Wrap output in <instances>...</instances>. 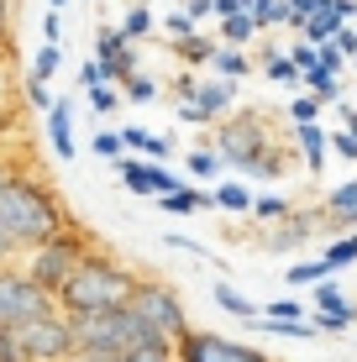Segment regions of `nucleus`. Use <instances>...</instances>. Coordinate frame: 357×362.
I'll use <instances>...</instances> for the list:
<instances>
[{
  "label": "nucleus",
  "mask_w": 357,
  "mask_h": 362,
  "mask_svg": "<svg viewBox=\"0 0 357 362\" xmlns=\"http://www.w3.org/2000/svg\"><path fill=\"white\" fill-rule=\"evenodd\" d=\"M284 279L294 284V289H305V284H321V279H331V268L315 257V263H294V268H284Z\"/></svg>",
  "instance_id": "29"
},
{
  "label": "nucleus",
  "mask_w": 357,
  "mask_h": 362,
  "mask_svg": "<svg viewBox=\"0 0 357 362\" xmlns=\"http://www.w3.org/2000/svg\"><path fill=\"white\" fill-rule=\"evenodd\" d=\"M252 216H257V221H284V216H289V199H284V194H257V199H252Z\"/></svg>",
  "instance_id": "30"
},
{
  "label": "nucleus",
  "mask_w": 357,
  "mask_h": 362,
  "mask_svg": "<svg viewBox=\"0 0 357 362\" xmlns=\"http://www.w3.org/2000/svg\"><path fill=\"white\" fill-rule=\"evenodd\" d=\"M21 95H27V105H32V110H42V116L53 110V95H47V84H42V79H27V84H21Z\"/></svg>",
  "instance_id": "36"
},
{
  "label": "nucleus",
  "mask_w": 357,
  "mask_h": 362,
  "mask_svg": "<svg viewBox=\"0 0 357 362\" xmlns=\"http://www.w3.org/2000/svg\"><path fill=\"white\" fill-rule=\"evenodd\" d=\"M310 326L315 331H347V326H357V305L331 279L315 284V320H310Z\"/></svg>",
  "instance_id": "11"
},
{
  "label": "nucleus",
  "mask_w": 357,
  "mask_h": 362,
  "mask_svg": "<svg viewBox=\"0 0 357 362\" xmlns=\"http://www.w3.org/2000/svg\"><path fill=\"white\" fill-rule=\"evenodd\" d=\"M331 47H336L341 58H357V32H352V27H341L336 37H331Z\"/></svg>",
  "instance_id": "38"
},
{
  "label": "nucleus",
  "mask_w": 357,
  "mask_h": 362,
  "mask_svg": "<svg viewBox=\"0 0 357 362\" xmlns=\"http://www.w3.org/2000/svg\"><path fill=\"white\" fill-rule=\"evenodd\" d=\"M158 90H163V84H158L153 74H131V79L121 84V105H153Z\"/></svg>",
  "instance_id": "19"
},
{
  "label": "nucleus",
  "mask_w": 357,
  "mask_h": 362,
  "mask_svg": "<svg viewBox=\"0 0 357 362\" xmlns=\"http://www.w3.org/2000/svg\"><path fill=\"white\" fill-rule=\"evenodd\" d=\"M95 69H100V79L105 84H127L131 74H142V58H137V47L121 37V27H100L95 32Z\"/></svg>",
  "instance_id": "10"
},
{
  "label": "nucleus",
  "mask_w": 357,
  "mask_h": 362,
  "mask_svg": "<svg viewBox=\"0 0 357 362\" xmlns=\"http://www.w3.org/2000/svg\"><path fill=\"white\" fill-rule=\"evenodd\" d=\"M58 69H64V47H58V42H42V47L32 53V74H27V79H42V84H47Z\"/></svg>",
  "instance_id": "22"
},
{
  "label": "nucleus",
  "mask_w": 357,
  "mask_h": 362,
  "mask_svg": "<svg viewBox=\"0 0 357 362\" xmlns=\"http://www.w3.org/2000/svg\"><path fill=\"white\" fill-rule=\"evenodd\" d=\"M0 11H11V0H0Z\"/></svg>",
  "instance_id": "51"
},
{
  "label": "nucleus",
  "mask_w": 357,
  "mask_h": 362,
  "mask_svg": "<svg viewBox=\"0 0 357 362\" xmlns=\"http://www.w3.org/2000/svg\"><path fill=\"white\" fill-rule=\"evenodd\" d=\"M263 74L274 84H300V69L289 64V53H263Z\"/></svg>",
  "instance_id": "26"
},
{
  "label": "nucleus",
  "mask_w": 357,
  "mask_h": 362,
  "mask_svg": "<svg viewBox=\"0 0 357 362\" xmlns=\"http://www.w3.org/2000/svg\"><path fill=\"white\" fill-rule=\"evenodd\" d=\"M53 310H58L53 294H42L21 268H11V263L0 268V331H21L32 320L53 315Z\"/></svg>",
  "instance_id": "7"
},
{
  "label": "nucleus",
  "mask_w": 357,
  "mask_h": 362,
  "mask_svg": "<svg viewBox=\"0 0 357 362\" xmlns=\"http://www.w3.org/2000/svg\"><path fill=\"white\" fill-rule=\"evenodd\" d=\"M294 142H300L305 168H310V173H321V168H326V132L315 127V121H310V127H294Z\"/></svg>",
  "instance_id": "14"
},
{
  "label": "nucleus",
  "mask_w": 357,
  "mask_h": 362,
  "mask_svg": "<svg viewBox=\"0 0 357 362\" xmlns=\"http://www.w3.org/2000/svg\"><path fill=\"white\" fill-rule=\"evenodd\" d=\"M315 116H321V100H315V95H300V100H289V121H294V127H310Z\"/></svg>",
  "instance_id": "33"
},
{
  "label": "nucleus",
  "mask_w": 357,
  "mask_h": 362,
  "mask_svg": "<svg viewBox=\"0 0 357 362\" xmlns=\"http://www.w3.org/2000/svg\"><path fill=\"white\" fill-rule=\"evenodd\" d=\"M158 205H163L168 216H194V210H205V205H211V194H205V189H194V184H179V189H174V194H163Z\"/></svg>",
  "instance_id": "16"
},
{
  "label": "nucleus",
  "mask_w": 357,
  "mask_h": 362,
  "mask_svg": "<svg viewBox=\"0 0 357 362\" xmlns=\"http://www.w3.org/2000/svg\"><path fill=\"white\" fill-rule=\"evenodd\" d=\"M352 236H357V231H352Z\"/></svg>",
  "instance_id": "54"
},
{
  "label": "nucleus",
  "mask_w": 357,
  "mask_h": 362,
  "mask_svg": "<svg viewBox=\"0 0 357 362\" xmlns=\"http://www.w3.org/2000/svg\"><path fill=\"white\" fill-rule=\"evenodd\" d=\"M257 310H263V320H305L310 315L300 299H274V305H257Z\"/></svg>",
  "instance_id": "31"
},
{
  "label": "nucleus",
  "mask_w": 357,
  "mask_h": 362,
  "mask_svg": "<svg viewBox=\"0 0 357 362\" xmlns=\"http://www.w3.org/2000/svg\"><path fill=\"white\" fill-rule=\"evenodd\" d=\"M0 58H11V11H0Z\"/></svg>",
  "instance_id": "44"
},
{
  "label": "nucleus",
  "mask_w": 357,
  "mask_h": 362,
  "mask_svg": "<svg viewBox=\"0 0 357 362\" xmlns=\"http://www.w3.org/2000/svg\"><path fill=\"white\" fill-rule=\"evenodd\" d=\"M90 147H95V158H105V163H121V153H127V147H121V132H116V127H100Z\"/></svg>",
  "instance_id": "28"
},
{
  "label": "nucleus",
  "mask_w": 357,
  "mask_h": 362,
  "mask_svg": "<svg viewBox=\"0 0 357 362\" xmlns=\"http://www.w3.org/2000/svg\"><path fill=\"white\" fill-rule=\"evenodd\" d=\"M352 64H357V58H352Z\"/></svg>",
  "instance_id": "52"
},
{
  "label": "nucleus",
  "mask_w": 357,
  "mask_h": 362,
  "mask_svg": "<svg viewBox=\"0 0 357 362\" xmlns=\"http://www.w3.org/2000/svg\"><path fill=\"white\" fill-rule=\"evenodd\" d=\"M341 27H347V21H341V16H336L331 6H321V11H315V16L305 21L300 32H305V42H310V47H326V42H331V37H336Z\"/></svg>",
  "instance_id": "15"
},
{
  "label": "nucleus",
  "mask_w": 357,
  "mask_h": 362,
  "mask_svg": "<svg viewBox=\"0 0 357 362\" xmlns=\"http://www.w3.org/2000/svg\"><path fill=\"white\" fill-rule=\"evenodd\" d=\"M211 69H216V74H221V79H226V84H231V79H242V74H247V69H252V58H247V53H242V47H216V58H211Z\"/></svg>",
  "instance_id": "20"
},
{
  "label": "nucleus",
  "mask_w": 357,
  "mask_h": 362,
  "mask_svg": "<svg viewBox=\"0 0 357 362\" xmlns=\"http://www.w3.org/2000/svg\"><path fill=\"white\" fill-rule=\"evenodd\" d=\"M321 263H326L331 273H336V268H352V263H357V236H352V231H347V236H336V242L326 247Z\"/></svg>",
  "instance_id": "25"
},
{
  "label": "nucleus",
  "mask_w": 357,
  "mask_h": 362,
  "mask_svg": "<svg viewBox=\"0 0 357 362\" xmlns=\"http://www.w3.org/2000/svg\"><path fill=\"white\" fill-rule=\"evenodd\" d=\"M211 294H216V305L226 310V315H237V320H257V305H252L247 294H237V289H231V284H216Z\"/></svg>",
  "instance_id": "21"
},
{
  "label": "nucleus",
  "mask_w": 357,
  "mask_h": 362,
  "mask_svg": "<svg viewBox=\"0 0 357 362\" xmlns=\"http://www.w3.org/2000/svg\"><path fill=\"white\" fill-rule=\"evenodd\" d=\"M153 32V11L147 6H131L127 16H121V37H127V42H137V37H147Z\"/></svg>",
  "instance_id": "27"
},
{
  "label": "nucleus",
  "mask_w": 357,
  "mask_h": 362,
  "mask_svg": "<svg viewBox=\"0 0 357 362\" xmlns=\"http://www.w3.org/2000/svg\"><path fill=\"white\" fill-rule=\"evenodd\" d=\"M247 16H252L257 32H263V27H284V21H289V6H284V0H252Z\"/></svg>",
  "instance_id": "23"
},
{
  "label": "nucleus",
  "mask_w": 357,
  "mask_h": 362,
  "mask_svg": "<svg viewBox=\"0 0 357 362\" xmlns=\"http://www.w3.org/2000/svg\"><path fill=\"white\" fill-rule=\"evenodd\" d=\"M131 315L142 320L153 336H163V341H179L184 331H189V315H184V299L168 289V284H158V279H142L137 284V294H131Z\"/></svg>",
  "instance_id": "6"
},
{
  "label": "nucleus",
  "mask_w": 357,
  "mask_h": 362,
  "mask_svg": "<svg viewBox=\"0 0 357 362\" xmlns=\"http://www.w3.org/2000/svg\"><path fill=\"white\" fill-rule=\"evenodd\" d=\"M211 153L221 163L242 168V173H257V179H274V173H284V158L274 153V136H268V121L257 116V110H242L237 121H221L216 132V147Z\"/></svg>",
  "instance_id": "3"
},
{
  "label": "nucleus",
  "mask_w": 357,
  "mask_h": 362,
  "mask_svg": "<svg viewBox=\"0 0 357 362\" xmlns=\"http://www.w3.org/2000/svg\"><path fill=\"white\" fill-rule=\"evenodd\" d=\"M352 32H357V27H352Z\"/></svg>",
  "instance_id": "53"
},
{
  "label": "nucleus",
  "mask_w": 357,
  "mask_h": 362,
  "mask_svg": "<svg viewBox=\"0 0 357 362\" xmlns=\"http://www.w3.org/2000/svg\"><path fill=\"white\" fill-rule=\"evenodd\" d=\"M216 168H221V158L211 153V147H194L189 153V173L194 179H216Z\"/></svg>",
  "instance_id": "34"
},
{
  "label": "nucleus",
  "mask_w": 357,
  "mask_h": 362,
  "mask_svg": "<svg viewBox=\"0 0 357 362\" xmlns=\"http://www.w3.org/2000/svg\"><path fill=\"white\" fill-rule=\"evenodd\" d=\"M6 179H11V158L0 153V184H6Z\"/></svg>",
  "instance_id": "48"
},
{
  "label": "nucleus",
  "mask_w": 357,
  "mask_h": 362,
  "mask_svg": "<svg viewBox=\"0 0 357 362\" xmlns=\"http://www.w3.org/2000/svg\"><path fill=\"white\" fill-rule=\"evenodd\" d=\"M252 37H257V27H252L247 11H237V16H221V47H247Z\"/></svg>",
  "instance_id": "18"
},
{
  "label": "nucleus",
  "mask_w": 357,
  "mask_h": 362,
  "mask_svg": "<svg viewBox=\"0 0 357 362\" xmlns=\"http://www.w3.org/2000/svg\"><path fill=\"white\" fill-rule=\"evenodd\" d=\"M58 6H64V0H47V11H58Z\"/></svg>",
  "instance_id": "49"
},
{
  "label": "nucleus",
  "mask_w": 357,
  "mask_h": 362,
  "mask_svg": "<svg viewBox=\"0 0 357 362\" xmlns=\"http://www.w3.org/2000/svg\"><path fill=\"white\" fill-rule=\"evenodd\" d=\"M289 64H294V69H300V74H305V69H315V47H310V42H294V53H289Z\"/></svg>",
  "instance_id": "40"
},
{
  "label": "nucleus",
  "mask_w": 357,
  "mask_h": 362,
  "mask_svg": "<svg viewBox=\"0 0 357 362\" xmlns=\"http://www.w3.org/2000/svg\"><path fill=\"white\" fill-rule=\"evenodd\" d=\"M237 6H242V11H247V6H252V0H237Z\"/></svg>",
  "instance_id": "50"
},
{
  "label": "nucleus",
  "mask_w": 357,
  "mask_h": 362,
  "mask_svg": "<svg viewBox=\"0 0 357 362\" xmlns=\"http://www.w3.org/2000/svg\"><path fill=\"white\" fill-rule=\"evenodd\" d=\"M142 273H131L127 263H116L110 252H84L79 268L64 279V289L53 294L58 315L64 320H90V315H110V310H127L131 294H137Z\"/></svg>",
  "instance_id": "1"
},
{
  "label": "nucleus",
  "mask_w": 357,
  "mask_h": 362,
  "mask_svg": "<svg viewBox=\"0 0 357 362\" xmlns=\"http://www.w3.org/2000/svg\"><path fill=\"white\" fill-rule=\"evenodd\" d=\"M174 362H274L268 352H257L252 341H237V336L221 331H184L174 341Z\"/></svg>",
  "instance_id": "8"
},
{
  "label": "nucleus",
  "mask_w": 357,
  "mask_h": 362,
  "mask_svg": "<svg viewBox=\"0 0 357 362\" xmlns=\"http://www.w3.org/2000/svg\"><path fill=\"white\" fill-rule=\"evenodd\" d=\"M74 326V362H121L137 341H147V331L131 310H110V315H90V320H69ZM163 341V336H158Z\"/></svg>",
  "instance_id": "4"
},
{
  "label": "nucleus",
  "mask_w": 357,
  "mask_h": 362,
  "mask_svg": "<svg viewBox=\"0 0 357 362\" xmlns=\"http://www.w3.org/2000/svg\"><path fill=\"white\" fill-rule=\"evenodd\" d=\"M0 362H21V352H16V331H0Z\"/></svg>",
  "instance_id": "42"
},
{
  "label": "nucleus",
  "mask_w": 357,
  "mask_h": 362,
  "mask_svg": "<svg viewBox=\"0 0 357 362\" xmlns=\"http://www.w3.org/2000/svg\"><path fill=\"white\" fill-rule=\"evenodd\" d=\"M79 84H84V90H95V84H105V79H100V69H95V58H90V64H79Z\"/></svg>",
  "instance_id": "43"
},
{
  "label": "nucleus",
  "mask_w": 357,
  "mask_h": 362,
  "mask_svg": "<svg viewBox=\"0 0 357 362\" xmlns=\"http://www.w3.org/2000/svg\"><path fill=\"white\" fill-rule=\"evenodd\" d=\"M47 142H53L58 158H74V110H69V100H53V110H47Z\"/></svg>",
  "instance_id": "13"
},
{
  "label": "nucleus",
  "mask_w": 357,
  "mask_h": 362,
  "mask_svg": "<svg viewBox=\"0 0 357 362\" xmlns=\"http://www.w3.org/2000/svg\"><path fill=\"white\" fill-rule=\"evenodd\" d=\"M16 352L21 362H74V326L53 310V315L16 331Z\"/></svg>",
  "instance_id": "9"
},
{
  "label": "nucleus",
  "mask_w": 357,
  "mask_h": 362,
  "mask_svg": "<svg viewBox=\"0 0 357 362\" xmlns=\"http://www.w3.org/2000/svg\"><path fill=\"white\" fill-rule=\"evenodd\" d=\"M331 11H336L341 21H352V16H357V0H331Z\"/></svg>",
  "instance_id": "45"
},
{
  "label": "nucleus",
  "mask_w": 357,
  "mask_h": 362,
  "mask_svg": "<svg viewBox=\"0 0 357 362\" xmlns=\"http://www.w3.org/2000/svg\"><path fill=\"white\" fill-rule=\"evenodd\" d=\"M84 95H90V110H95V116H110V110L121 105V90H116V84H95V90H84Z\"/></svg>",
  "instance_id": "32"
},
{
  "label": "nucleus",
  "mask_w": 357,
  "mask_h": 362,
  "mask_svg": "<svg viewBox=\"0 0 357 362\" xmlns=\"http://www.w3.org/2000/svg\"><path fill=\"white\" fill-rule=\"evenodd\" d=\"M11 257H16V247H11V236H6V231H0V268H6V263H11Z\"/></svg>",
  "instance_id": "47"
},
{
  "label": "nucleus",
  "mask_w": 357,
  "mask_h": 362,
  "mask_svg": "<svg viewBox=\"0 0 357 362\" xmlns=\"http://www.w3.org/2000/svg\"><path fill=\"white\" fill-rule=\"evenodd\" d=\"M84 252H95V236L84 231L79 221H69V226L58 231V236H47L42 247L21 252V257H27V268H21V273H27V279H32L42 294H58V289H64V279H69L74 268H79V257H84Z\"/></svg>",
  "instance_id": "5"
},
{
  "label": "nucleus",
  "mask_w": 357,
  "mask_h": 362,
  "mask_svg": "<svg viewBox=\"0 0 357 362\" xmlns=\"http://www.w3.org/2000/svg\"><path fill=\"white\" fill-rule=\"evenodd\" d=\"M64 226H69V216H64V205H58V194L47 189V179L11 168V179L0 184V231L11 236L16 257L32 252V247H42L47 236H58Z\"/></svg>",
  "instance_id": "2"
},
{
  "label": "nucleus",
  "mask_w": 357,
  "mask_h": 362,
  "mask_svg": "<svg viewBox=\"0 0 357 362\" xmlns=\"http://www.w3.org/2000/svg\"><path fill=\"white\" fill-rule=\"evenodd\" d=\"M121 179H127L131 194H153V199H163V194L179 189V179L163 163H142V158H127V163H121Z\"/></svg>",
  "instance_id": "12"
},
{
  "label": "nucleus",
  "mask_w": 357,
  "mask_h": 362,
  "mask_svg": "<svg viewBox=\"0 0 357 362\" xmlns=\"http://www.w3.org/2000/svg\"><path fill=\"white\" fill-rule=\"evenodd\" d=\"M211 205H221V210H252V189H247V184H216Z\"/></svg>",
  "instance_id": "24"
},
{
  "label": "nucleus",
  "mask_w": 357,
  "mask_h": 362,
  "mask_svg": "<svg viewBox=\"0 0 357 362\" xmlns=\"http://www.w3.org/2000/svg\"><path fill=\"white\" fill-rule=\"evenodd\" d=\"M216 47H221V42H211V37H200V32H189V37H179V42H174V53H179L189 69H205V64L216 58Z\"/></svg>",
  "instance_id": "17"
},
{
  "label": "nucleus",
  "mask_w": 357,
  "mask_h": 362,
  "mask_svg": "<svg viewBox=\"0 0 357 362\" xmlns=\"http://www.w3.org/2000/svg\"><path fill=\"white\" fill-rule=\"evenodd\" d=\"M163 27H168V37H174V42H179V37H189V32H200L189 16H184V11H168V16H163Z\"/></svg>",
  "instance_id": "37"
},
{
  "label": "nucleus",
  "mask_w": 357,
  "mask_h": 362,
  "mask_svg": "<svg viewBox=\"0 0 357 362\" xmlns=\"http://www.w3.org/2000/svg\"><path fill=\"white\" fill-rule=\"evenodd\" d=\"M184 16H189L194 27H200L205 16H216V0H189V6H184Z\"/></svg>",
  "instance_id": "41"
},
{
  "label": "nucleus",
  "mask_w": 357,
  "mask_h": 362,
  "mask_svg": "<svg viewBox=\"0 0 357 362\" xmlns=\"http://www.w3.org/2000/svg\"><path fill=\"white\" fill-rule=\"evenodd\" d=\"M42 42H64V16H58V11L42 16Z\"/></svg>",
  "instance_id": "39"
},
{
  "label": "nucleus",
  "mask_w": 357,
  "mask_h": 362,
  "mask_svg": "<svg viewBox=\"0 0 357 362\" xmlns=\"http://www.w3.org/2000/svg\"><path fill=\"white\" fill-rule=\"evenodd\" d=\"M341 132L357 136V105H341Z\"/></svg>",
  "instance_id": "46"
},
{
  "label": "nucleus",
  "mask_w": 357,
  "mask_h": 362,
  "mask_svg": "<svg viewBox=\"0 0 357 362\" xmlns=\"http://www.w3.org/2000/svg\"><path fill=\"white\" fill-rule=\"evenodd\" d=\"M326 153H336V158H347V163H357V136H352V132H331V136H326Z\"/></svg>",
  "instance_id": "35"
}]
</instances>
